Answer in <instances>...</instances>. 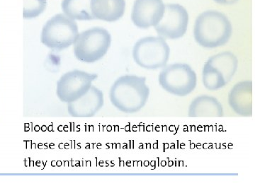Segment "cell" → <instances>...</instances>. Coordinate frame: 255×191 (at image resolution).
I'll use <instances>...</instances> for the list:
<instances>
[{
    "mask_svg": "<svg viewBox=\"0 0 255 191\" xmlns=\"http://www.w3.org/2000/svg\"><path fill=\"white\" fill-rule=\"evenodd\" d=\"M252 82L249 80L238 82L231 89L228 95L230 107L236 114L249 117L253 113Z\"/></svg>",
    "mask_w": 255,
    "mask_h": 191,
    "instance_id": "7c38bea8",
    "label": "cell"
},
{
    "mask_svg": "<svg viewBox=\"0 0 255 191\" xmlns=\"http://www.w3.org/2000/svg\"><path fill=\"white\" fill-rule=\"evenodd\" d=\"M150 89L145 76L125 75L117 79L111 87V104L124 113H135L146 105Z\"/></svg>",
    "mask_w": 255,
    "mask_h": 191,
    "instance_id": "6da1fadb",
    "label": "cell"
},
{
    "mask_svg": "<svg viewBox=\"0 0 255 191\" xmlns=\"http://www.w3.org/2000/svg\"><path fill=\"white\" fill-rule=\"evenodd\" d=\"M125 10V0H91V11L94 19L116 21L123 17Z\"/></svg>",
    "mask_w": 255,
    "mask_h": 191,
    "instance_id": "4fadbf2b",
    "label": "cell"
},
{
    "mask_svg": "<svg viewBox=\"0 0 255 191\" xmlns=\"http://www.w3.org/2000/svg\"><path fill=\"white\" fill-rule=\"evenodd\" d=\"M170 48L164 38L145 37L137 40L133 49V57L140 67L146 69L163 68L167 63Z\"/></svg>",
    "mask_w": 255,
    "mask_h": 191,
    "instance_id": "8992f818",
    "label": "cell"
},
{
    "mask_svg": "<svg viewBox=\"0 0 255 191\" xmlns=\"http://www.w3.org/2000/svg\"><path fill=\"white\" fill-rule=\"evenodd\" d=\"M214 1L220 4H232L236 3L239 0H214Z\"/></svg>",
    "mask_w": 255,
    "mask_h": 191,
    "instance_id": "e0dca14e",
    "label": "cell"
},
{
    "mask_svg": "<svg viewBox=\"0 0 255 191\" xmlns=\"http://www.w3.org/2000/svg\"><path fill=\"white\" fill-rule=\"evenodd\" d=\"M61 8L67 17L73 20H93L91 11V0H62Z\"/></svg>",
    "mask_w": 255,
    "mask_h": 191,
    "instance_id": "9a60e30c",
    "label": "cell"
},
{
    "mask_svg": "<svg viewBox=\"0 0 255 191\" xmlns=\"http://www.w3.org/2000/svg\"><path fill=\"white\" fill-rule=\"evenodd\" d=\"M111 42V37L107 29L94 27L79 33L74 43V55L79 61L94 63L107 53Z\"/></svg>",
    "mask_w": 255,
    "mask_h": 191,
    "instance_id": "277c9868",
    "label": "cell"
},
{
    "mask_svg": "<svg viewBox=\"0 0 255 191\" xmlns=\"http://www.w3.org/2000/svg\"><path fill=\"white\" fill-rule=\"evenodd\" d=\"M104 104L103 92L92 86L84 96L75 101L67 103V111L74 118H91L102 108Z\"/></svg>",
    "mask_w": 255,
    "mask_h": 191,
    "instance_id": "8fae6325",
    "label": "cell"
},
{
    "mask_svg": "<svg viewBox=\"0 0 255 191\" xmlns=\"http://www.w3.org/2000/svg\"><path fill=\"white\" fill-rule=\"evenodd\" d=\"M188 116L190 118H220L223 116V108L213 96H199L189 105Z\"/></svg>",
    "mask_w": 255,
    "mask_h": 191,
    "instance_id": "5bb4252c",
    "label": "cell"
},
{
    "mask_svg": "<svg viewBox=\"0 0 255 191\" xmlns=\"http://www.w3.org/2000/svg\"><path fill=\"white\" fill-rule=\"evenodd\" d=\"M47 0H24L25 19H33L40 16L46 8Z\"/></svg>",
    "mask_w": 255,
    "mask_h": 191,
    "instance_id": "2e32d148",
    "label": "cell"
},
{
    "mask_svg": "<svg viewBox=\"0 0 255 191\" xmlns=\"http://www.w3.org/2000/svg\"><path fill=\"white\" fill-rule=\"evenodd\" d=\"M232 34L231 21L221 12L206 11L196 20L193 35L196 42L204 48H215L225 46Z\"/></svg>",
    "mask_w": 255,
    "mask_h": 191,
    "instance_id": "7a4b0ae2",
    "label": "cell"
},
{
    "mask_svg": "<svg viewBox=\"0 0 255 191\" xmlns=\"http://www.w3.org/2000/svg\"><path fill=\"white\" fill-rule=\"evenodd\" d=\"M97 76L96 74L78 69L64 74L57 82L58 98L63 103L75 101L89 91Z\"/></svg>",
    "mask_w": 255,
    "mask_h": 191,
    "instance_id": "ba28073f",
    "label": "cell"
},
{
    "mask_svg": "<svg viewBox=\"0 0 255 191\" xmlns=\"http://www.w3.org/2000/svg\"><path fill=\"white\" fill-rule=\"evenodd\" d=\"M78 35L75 21L64 13H58L44 24L40 41L50 49L60 51L74 45Z\"/></svg>",
    "mask_w": 255,
    "mask_h": 191,
    "instance_id": "3957f363",
    "label": "cell"
},
{
    "mask_svg": "<svg viewBox=\"0 0 255 191\" xmlns=\"http://www.w3.org/2000/svg\"><path fill=\"white\" fill-rule=\"evenodd\" d=\"M165 6L162 0H135L131 20L139 28L155 26L162 19Z\"/></svg>",
    "mask_w": 255,
    "mask_h": 191,
    "instance_id": "30bf717a",
    "label": "cell"
},
{
    "mask_svg": "<svg viewBox=\"0 0 255 191\" xmlns=\"http://www.w3.org/2000/svg\"><path fill=\"white\" fill-rule=\"evenodd\" d=\"M189 23V14L184 6L177 4L165 6L164 14L155 29L159 36L176 40L184 36Z\"/></svg>",
    "mask_w": 255,
    "mask_h": 191,
    "instance_id": "9c48e42d",
    "label": "cell"
},
{
    "mask_svg": "<svg viewBox=\"0 0 255 191\" xmlns=\"http://www.w3.org/2000/svg\"><path fill=\"white\" fill-rule=\"evenodd\" d=\"M238 67V60L232 52L225 51L207 60L202 71V82L210 91H217L231 82Z\"/></svg>",
    "mask_w": 255,
    "mask_h": 191,
    "instance_id": "5b68a950",
    "label": "cell"
},
{
    "mask_svg": "<svg viewBox=\"0 0 255 191\" xmlns=\"http://www.w3.org/2000/svg\"><path fill=\"white\" fill-rule=\"evenodd\" d=\"M159 84L172 95L184 97L195 89L197 76L189 64L176 63L164 67L159 75Z\"/></svg>",
    "mask_w": 255,
    "mask_h": 191,
    "instance_id": "52a82bcc",
    "label": "cell"
}]
</instances>
